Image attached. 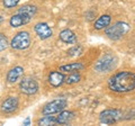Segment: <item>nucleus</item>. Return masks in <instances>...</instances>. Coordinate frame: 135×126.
<instances>
[{
  "mask_svg": "<svg viewBox=\"0 0 135 126\" xmlns=\"http://www.w3.org/2000/svg\"><path fill=\"white\" fill-rule=\"evenodd\" d=\"M108 88L114 92H129L135 89V73L123 71L114 74L108 80Z\"/></svg>",
  "mask_w": 135,
  "mask_h": 126,
  "instance_id": "f257e3e1",
  "label": "nucleus"
},
{
  "mask_svg": "<svg viewBox=\"0 0 135 126\" xmlns=\"http://www.w3.org/2000/svg\"><path fill=\"white\" fill-rule=\"evenodd\" d=\"M129 26L124 22H117L113 25V26H107L105 34H106L110 40H119L122 36H124L126 33L128 32Z\"/></svg>",
  "mask_w": 135,
  "mask_h": 126,
  "instance_id": "f03ea898",
  "label": "nucleus"
},
{
  "mask_svg": "<svg viewBox=\"0 0 135 126\" xmlns=\"http://www.w3.org/2000/svg\"><path fill=\"white\" fill-rule=\"evenodd\" d=\"M31 35L28 32H19L12 37L10 46L14 50H26L31 45Z\"/></svg>",
  "mask_w": 135,
  "mask_h": 126,
  "instance_id": "7ed1b4c3",
  "label": "nucleus"
},
{
  "mask_svg": "<svg viewBox=\"0 0 135 126\" xmlns=\"http://www.w3.org/2000/svg\"><path fill=\"white\" fill-rule=\"evenodd\" d=\"M68 105V100L65 98H57L54 99L52 101H50L49 104H46L42 113L43 115H53V114H57V113L62 112L63 109H65Z\"/></svg>",
  "mask_w": 135,
  "mask_h": 126,
  "instance_id": "20e7f679",
  "label": "nucleus"
},
{
  "mask_svg": "<svg viewBox=\"0 0 135 126\" xmlns=\"http://www.w3.org/2000/svg\"><path fill=\"white\" fill-rule=\"evenodd\" d=\"M116 57L113 54H106L95 64V70L98 72H108L116 66Z\"/></svg>",
  "mask_w": 135,
  "mask_h": 126,
  "instance_id": "39448f33",
  "label": "nucleus"
},
{
  "mask_svg": "<svg viewBox=\"0 0 135 126\" xmlns=\"http://www.w3.org/2000/svg\"><path fill=\"white\" fill-rule=\"evenodd\" d=\"M122 117H123V112L119 109H105L104 112L100 113L99 119L103 124L112 125L122 119Z\"/></svg>",
  "mask_w": 135,
  "mask_h": 126,
  "instance_id": "423d86ee",
  "label": "nucleus"
},
{
  "mask_svg": "<svg viewBox=\"0 0 135 126\" xmlns=\"http://www.w3.org/2000/svg\"><path fill=\"white\" fill-rule=\"evenodd\" d=\"M19 89L25 95H35L38 91V83L34 78L25 77L19 82Z\"/></svg>",
  "mask_w": 135,
  "mask_h": 126,
  "instance_id": "0eeeda50",
  "label": "nucleus"
},
{
  "mask_svg": "<svg viewBox=\"0 0 135 126\" xmlns=\"http://www.w3.org/2000/svg\"><path fill=\"white\" fill-rule=\"evenodd\" d=\"M34 29H35V33L37 34V36L40 37L41 40H47L52 36L53 32L52 28L46 23H38L34 26Z\"/></svg>",
  "mask_w": 135,
  "mask_h": 126,
  "instance_id": "6e6552de",
  "label": "nucleus"
},
{
  "mask_svg": "<svg viewBox=\"0 0 135 126\" xmlns=\"http://www.w3.org/2000/svg\"><path fill=\"white\" fill-rule=\"evenodd\" d=\"M19 101L16 97H8L7 99H5L1 104V112L5 113V114H10V113H14L17 108H18Z\"/></svg>",
  "mask_w": 135,
  "mask_h": 126,
  "instance_id": "1a4fd4ad",
  "label": "nucleus"
},
{
  "mask_svg": "<svg viewBox=\"0 0 135 126\" xmlns=\"http://www.w3.org/2000/svg\"><path fill=\"white\" fill-rule=\"evenodd\" d=\"M31 20H32V18L28 17V16L20 14V12H16L15 15L11 16L9 24L12 28H17V27H20V26H24V25L28 24Z\"/></svg>",
  "mask_w": 135,
  "mask_h": 126,
  "instance_id": "9d476101",
  "label": "nucleus"
},
{
  "mask_svg": "<svg viewBox=\"0 0 135 126\" xmlns=\"http://www.w3.org/2000/svg\"><path fill=\"white\" fill-rule=\"evenodd\" d=\"M65 80V77L61 71H52L49 74V83L53 87H60Z\"/></svg>",
  "mask_w": 135,
  "mask_h": 126,
  "instance_id": "9b49d317",
  "label": "nucleus"
},
{
  "mask_svg": "<svg viewBox=\"0 0 135 126\" xmlns=\"http://www.w3.org/2000/svg\"><path fill=\"white\" fill-rule=\"evenodd\" d=\"M24 74V69L22 66H15L9 70V72L7 74V81L9 83H15L18 80H20V78Z\"/></svg>",
  "mask_w": 135,
  "mask_h": 126,
  "instance_id": "f8f14e48",
  "label": "nucleus"
},
{
  "mask_svg": "<svg viewBox=\"0 0 135 126\" xmlns=\"http://www.w3.org/2000/svg\"><path fill=\"white\" fill-rule=\"evenodd\" d=\"M74 118V113L70 112V110H64L63 109L62 112L59 113V116L56 117L57 124L60 125H65V124H70L71 120Z\"/></svg>",
  "mask_w": 135,
  "mask_h": 126,
  "instance_id": "ddd939ff",
  "label": "nucleus"
},
{
  "mask_svg": "<svg viewBox=\"0 0 135 126\" xmlns=\"http://www.w3.org/2000/svg\"><path fill=\"white\" fill-rule=\"evenodd\" d=\"M60 40L68 44H73L77 42V35L71 29H63L60 33Z\"/></svg>",
  "mask_w": 135,
  "mask_h": 126,
  "instance_id": "4468645a",
  "label": "nucleus"
},
{
  "mask_svg": "<svg viewBox=\"0 0 135 126\" xmlns=\"http://www.w3.org/2000/svg\"><path fill=\"white\" fill-rule=\"evenodd\" d=\"M83 68H84V65L82 64L81 62H74V63H71V64H66V65L60 66V71L61 72L72 73V72H77V71L82 70Z\"/></svg>",
  "mask_w": 135,
  "mask_h": 126,
  "instance_id": "2eb2a0df",
  "label": "nucleus"
},
{
  "mask_svg": "<svg viewBox=\"0 0 135 126\" xmlns=\"http://www.w3.org/2000/svg\"><path fill=\"white\" fill-rule=\"evenodd\" d=\"M110 20H112V18H110V16L109 15H103L95 22L94 27H95V29H98V31L99 29H104V28H106L107 26H109Z\"/></svg>",
  "mask_w": 135,
  "mask_h": 126,
  "instance_id": "dca6fc26",
  "label": "nucleus"
},
{
  "mask_svg": "<svg viewBox=\"0 0 135 126\" xmlns=\"http://www.w3.org/2000/svg\"><path fill=\"white\" fill-rule=\"evenodd\" d=\"M17 12H20V14H24V15L28 16V17L33 18L37 12V7L34 5H24L17 10Z\"/></svg>",
  "mask_w": 135,
  "mask_h": 126,
  "instance_id": "f3484780",
  "label": "nucleus"
},
{
  "mask_svg": "<svg viewBox=\"0 0 135 126\" xmlns=\"http://www.w3.org/2000/svg\"><path fill=\"white\" fill-rule=\"evenodd\" d=\"M38 125H43V126H47V125H56L57 120L56 117H54L52 115H44V117H42L37 120Z\"/></svg>",
  "mask_w": 135,
  "mask_h": 126,
  "instance_id": "a211bd4d",
  "label": "nucleus"
},
{
  "mask_svg": "<svg viewBox=\"0 0 135 126\" xmlns=\"http://www.w3.org/2000/svg\"><path fill=\"white\" fill-rule=\"evenodd\" d=\"M80 80H81V75H80V73L72 72V73H71V75H69V77H68L64 80V82H66L68 85H73V83L79 82Z\"/></svg>",
  "mask_w": 135,
  "mask_h": 126,
  "instance_id": "6ab92c4d",
  "label": "nucleus"
},
{
  "mask_svg": "<svg viewBox=\"0 0 135 126\" xmlns=\"http://www.w3.org/2000/svg\"><path fill=\"white\" fill-rule=\"evenodd\" d=\"M83 53V47L80 45H77V46H73V47H71L69 51H68V55L70 56H79L81 55Z\"/></svg>",
  "mask_w": 135,
  "mask_h": 126,
  "instance_id": "aec40b11",
  "label": "nucleus"
},
{
  "mask_svg": "<svg viewBox=\"0 0 135 126\" xmlns=\"http://www.w3.org/2000/svg\"><path fill=\"white\" fill-rule=\"evenodd\" d=\"M8 46H9V42H8L7 36L2 33H0V52L5 51Z\"/></svg>",
  "mask_w": 135,
  "mask_h": 126,
  "instance_id": "412c9836",
  "label": "nucleus"
},
{
  "mask_svg": "<svg viewBox=\"0 0 135 126\" xmlns=\"http://www.w3.org/2000/svg\"><path fill=\"white\" fill-rule=\"evenodd\" d=\"M20 0H2V5L7 9H10V8H14L19 3Z\"/></svg>",
  "mask_w": 135,
  "mask_h": 126,
  "instance_id": "4be33fe9",
  "label": "nucleus"
},
{
  "mask_svg": "<svg viewBox=\"0 0 135 126\" xmlns=\"http://www.w3.org/2000/svg\"><path fill=\"white\" fill-rule=\"evenodd\" d=\"M23 124L24 125H29V124H31V119H29V117H27V118L23 122Z\"/></svg>",
  "mask_w": 135,
  "mask_h": 126,
  "instance_id": "5701e85b",
  "label": "nucleus"
},
{
  "mask_svg": "<svg viewBox=\"0 0 135 126\" xmlns=\"http://www.w3.org/2000/svg\"><path fill=\"white\" fill-rule=\"evenodd\" d=\"M2 22H3V18H2V17H1V16H0V24H1V23H2Z\"/></svg>",
  "mask_w": 135,
  "mask_h": 126,
  "instance_id": "b1692460",
  "label": "nucleus"
}]
</instances>
